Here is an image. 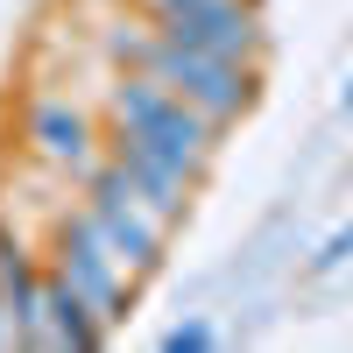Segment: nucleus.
Segmentation results:
<instances>
[{"instance_id": "f257e3e1", "label": "nucleus", "mask_w": 353, "mask_h": 353, "mask_svg": "<svg viewBox=\"0 0 353 353\" xmlns=\"http://www.w3.org/2000/svg\"><path fill=\"white\" fill-rule=\"evenodd\" d=\"M113 50L134 57L141 71H149L156 85H170L184 106H198L205 121H233V113L248 106L254 78H248V57H219V50H198V43H176V36H113Z\"/></svg>"}, {"instance_id": "f03ea898", "label": "nucleus", "mask_w": 353, "mask_h": 353, "mask_svg": "<svg viewBox=\"0 0 353 353\" xmlns=\"http://www.w3.org/2000/svg\"><path fill=\"white\" fill-rule=\"evenodd\" d=\"M113 113H121V134L149 141L156 156L184 163V170H198V163H205V149H212V121H205L198 106H184L170 85H156L149 71L128 78L121 92H113Z\"/></svg>"}, {"instance_id": "7ed1b4c3", "label": "nucleus", "mask_w": 353, "mask_h": 353, "mask_svg": "<svg viewBox=\"0 0 353 353\" xmlns=\"http://www.w3.org/2000/svg\"><path fill=\"white\" fill-rule=\"evenodd\" d=\"M92 248H106L113 261H121V276H141L156 261V248H163V219H149L134 198H121V191H92V212H78L71 219Z\"/></svg>"}, {"instance_id": "20e7f679", "label": "nucleus", "mask_w": 353, "mask_h": 353, "mask_svg": "<svg viewBox=\"0 0 353 353\" xmlns=\"http://www.w3.org/2000/svg\"><path fill=\"white\" fill-rule=\"evenodd\" d=\"M163 36L219 50V57H248L254 50V8L248 0H149Z\"/></svg>"}, {"instance_id": "39448f33", "label": "nucleus", "mask_w": 353, "mask_h": 353, "mask_svg": "<svg viewBox=\"0 0 353 353\" xmlns=\"http://www.w3.org/2000/svg\"><path fill=\"white\" fill-rule=\"evenodd\" d=\"M57 283H64L71 297L92 311V325H99V332L113 325V318H121V261H113L106 248H92L78 226L64 233V261H57Z\"/></svg>"}, {"instance_id": "423d86ee", "label": "nucleus", "mask_w": 353, "mask_h": 353, "mask_svg": "<svg viewBox=\"0 0 353 353\" xmlns=\"http://www.w3.org/2000/svg\"><path fill=\"white\" fill-rule=\"evenodd\" d=\"M36 149L50 163H71V170H92V134H85V121L71 106H36Z\"/></svg>"}, {"instance_id": "0eeeda50", "label": "nucleus", "mask_w": 353, "mask_h": 353, "mask_svg": "<svg viewBox=\"0 0 353 353\" xmlns=\"http://www.w3.org/2000/svg\"><path fill=\"white\" fill-rule=\"evenodd\" d=\"M163 346H170V353H184V346H212V325H176Z\"/></svg>"}, {"instance_id": "6e6552de", "label": "nucleus", "mask_w": 353, "mask_h": 353, "mask_svg": "<svg viewBox=\"0 0 353 353\" xmlns=\"http://www.w3.org/2000/svg\"><path fill=\"white\" fill-rule=\"evenodd\" d=\"M346 254H353V226H346V233H339V241L325 248V261H346Z\"/></svg>"}]
</instances>
